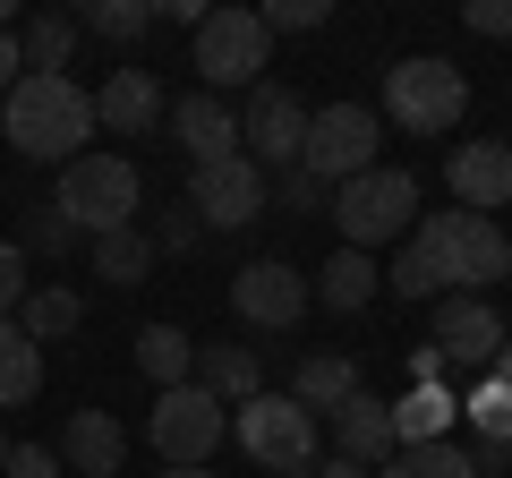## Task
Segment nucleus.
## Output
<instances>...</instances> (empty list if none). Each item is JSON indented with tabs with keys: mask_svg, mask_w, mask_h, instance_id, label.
Returning a JSON list of instances; mask_svg holds the SVG:
<instances>
[{
	"mask_svg": "<svg viewBox=\"0 0 512 478\" xmlns=\"http://www.w3.org/2000/svg\"><path fill=\"white\" fill-rule=\"evenodd\" d=\"M86 26H94V35H111V43H137L154 26V9H146V0H94Z\"/></svg>",
	"mask_w": 512,
	"mask_h": 478,
	"instance_id": "30",
	"label": "nucleus"
},
{
	"mask_svg": "<svg viewBox=\"0 0 512 478\" xmlns=\"http://www.w3.org/2000/svg\"><path fill=\"white\" fill-rule=\"evenodd\" d=\"M384 111H393V129H410V137H444V129H461V111H470V77H461L453 60H436V52L393 60V69H384Z\"/></svg>",
	"mask_w": 512,
	"mask_h": 478,
	"instance_id": "3",
	"label": "nucleus"
},
{
	"mask_svg": "<svg viewBox=\"0 0 512 478\" xmlns=\"http://www.w3.org/2000/svg\"><path fill=\"white\" fill-rule=\"evenodd\" d=\"M461 419H470L487 444H512V393L495 385V376H478V385H470V410H461Z\"/></svg>",
	"mask_w": 512,
	"mask_h": 478,
	"instance_id": "29",
	"label": "nucleus"
},
{
	"mask_svg": "<svg viewBox=\"0 0 512 478\" xmlns=\"http://www.w3.org/2000/svg\"><path fill=\"white\" fill-rule=\"evenodd\" d=\"M359 393H367V385H359V368H350V359H299V376H291V402L308 410V419H316V410L333 419V410H350Z\"/></svg>",
	"mask_w": 512,
	"mask_h": 478,
	"instance_id": "20",
	"label": "nucleus"
},
{
	"mask_svg": "<svg viewBox=\"0 0 512 478\" xmlns=\"http://www.w3.org/2000/svg\"><path fill=\"white\" fill-rule=\"evenodd\" d=\"M43 393V350L18 333V316H0V410H26Z\"/></svg>",
	"mask_w": 512,
	"mask_h": 478,
	"instance_id": "22",
	"label": "nucleus"
},
{
	"mask_svg": "<svg viewBox=\"0 0 512 478\" xmlns=\"http://www.w3.org/2000/svg\"><path fill=\"white\" fill-rule=\"evenodd\" d=\"M137 197H146V188H137V163H128V154H77V163L60 171L52 205L86 239H103V231H137Z\"/></svg>",
	"mask_w": 512,
	"mask_h": 478,
	"instance_id": "4",
	"label": "nucleus"
},
{
	"mask_svg": "<svg viewBox=\"0 0 512 478\" xmlns=\"http://www.w3.org/2000/svg\"><path fill=\"white\" fill-rule=\"evenodd\" d=\"M146 436H154V453H163L171 470H205V453L231 436V410H222L205 385H180V393H154Z\"/></svg>",
	"mask_w": 512,
	"mask_h": 478,
	"instance_id": "8",
	"label": "nucleus"
},
{
	"mask_svg": "<svg viewBox=\"0 0 512 478\" xmlns=\"http://www.w3.org/2000/svg\"><path fill=\"white\" fill-rule=\"evenodd\" d=\"M265 26L274 35H308V26H325V0H265Z\"/></svg>",
	"mask_w": 512,
	"mask_h": 478,
	"instance_id": "33",
	"label": "nucleus"
},
{
	"mask_svg": "<svg viewBox=\"0 0 512 478\" xmlns=\"http://www.w3.org/2000/svg\"><path fill=\"white\" fill-rule=\"evenodd\" d=\"M137 368H146L163 393H180V385H197V342H188L180 325H146L137 333Z\"/></svg>",
	"mask_w": 512,
	"mask_h": 478,
	"instance_id": "21",
	"label": "nucleus"
},
{
	"mask_svg": "<svg viewBox=\"0 0 512 478\" xmlns=\"http://www.w3.org/2000/svg\"><path fill=\"white\" fill-rule=\"evenodd\" d=\"M274 478H316V470H274Z\"/></svg>",
	"mask_w": 512,
	"mask_h": 478,
	"instance_id": "44",
	"label": "nucleus"
},
{
	"mask_svg": "<svg viewBox=\"0 0 512 478\" xmlns=\"http://www.w3.org/2000/svg\"><path fill=\"white\" fill-rule=\"evenodd\" d=\"M0 137L26 154V163H60L69 171L94 137V94L69 77H18L9 103H0Z\"/></svg>",
	"mask_w": 512,
	"mask_h": 478,
	"instance_id": "2",
	"label": "nucleus"
},
{
	"mask_svg": "<svg viewBox=\"0 0 512 478\" xmlns=\"http://www.w3.org/2000/svg\"><path fill=\"white\" fill-rule=\"evenodd\" d=\"M94 274H103L111 291H137V282L154 274V239L146 231H103L94 239Z\"/></svg>",
	"mask_w": 512,
	"mask_h": 478,
	"instance_id": "27",
	"label": "nucleus"
},
{
	"mask_svg": "<svg viewBox=\"0 0 512 478\" xmlns=\"http://www.w3.org/2000/svg\"><path fill=\"white\" fill-rule=\"evenodd\" d=\"M239 154L256 171H299V154H308V103L291 86H256L248 111H239Z\"/></svg>",
	"mask_w": 512,
	"mask_h": 478,
	"instance_id": "10",
	"label": "nucleus"
},
{
	"mask_svg": "<svg viewBox=\"0 0 512 478\" xmlns=\"http://www.w3.org/2000/svg\"><path fill=\"white\" fill-rule=\"evenodd\" d=\"M316 478H367V470H359V461H342V453H333V461H325Z\"/></svg>",
	"mask_w": 512,
	"mask_h": 478,
	"instance_id": "41",
	"label": "nucleus"
},
{
	"mask_svg": "<svg viewBox=\"0 0 512 478\" xmlns=\"http://www.w3.org/2000/svg\"><path fill=\"white\" fill-rule=\"evenodd\" d=\"M376 478H478V470H470V453L444 436V444H402V453L384 461Z\"/></svg>",
	"mask_w": 512,
	"mask_h": 478,
	"instance_id": "28",
	"label": "nucleus"
},
{
	"mask_svg": "<svg viewBox=\"0 0 512 478\" xmlns=\"http://www.w3.org/2000/svg\"><path fill=\"white\" fill-rule=\"evenodd\" d=\"M9 453H18V444H9V436H0V478H9Z\"/></svg>",
	"mask_w": 512,
	"mask_h": 478,
	"instance_id": "42",
	"label": "nucleus"
},
{
	"mask_svg": "<svg viewBox=\"0 0 512 478\" xmlns=\"http://www.w3.org/2000/svg\"><path fill=\"white\" fill-rule=\"evenodd\" d=\"M171 478H214V470H171Z\"/></svg>",
	"mask_w": 512,
	"mask_h": 478,
	"instance_id": "43",
	"label": "nucleus"
},
{
	"mask_svg": "<svg viewBox=\"0 0 512 478\" xmlns=\"http://www.w3.org/2000/svg\"><path fill=\"white\" fill-rule=\"evenodd\" d=\"M154 120H163V86H154V69H111L103 94H94V129H111V137H146Z\"/></svg>",
	"mask_w": 512,
	"mask_h": 478,
	"instance_id": "17",
	"label": "nucleus"
},
{
	"mask_svg": "<svg viewBox=\"0 0 512 478\" xmlns=\"http://www.w3.org/2000/svg\"><path fill=\"white\" fill-rule=\"evenodd\" d=\"M77 239H86V231H77L60 205H35V214H26V239H18V248H43V257H60V248H77Z\"/></svg>",
	"mask_w": 512,
	"mask_h": 478,
	"instance_id": "31",
	"label": "nucleus"
},
{
	"mask_svg": "<svg viewBox=\"0 0 512 478\" xmlns=\"http://www.w3.org/2000/svg\"><path fill=\"white\" fill-rule=\"evenodd\" d=\"M18 77H26V52H18V35L0 26V103H9V86H18Z\"/></svg>",
	"mask_w": 512,
	"mask_h": 478,
	"instance_id": "38",
	"label": "nucleus"
},
{
	"mask_svg": "<svg viewBox=\"0 0 512 478\" xmlns=\"http://www.w3.org/2000/svg\"><path fill=\"white\" fill-rule=\"evenodd\" d=\"M197 385L214 393L222 410L256 402V393H265V376H256V342H197Z\"/></svg>",
	"mask_w": 512,
	"mask_h": 478,
	"instance_id": "19",
	"label": "nucleus"
},
{
	"mask_svg": "<svg viewBox=\"0 0 512 478\" xmlns=\"http://www.w3.org/2000/svg\"><path fill=\"white\" fill-rule=\"evenodd\" d=\"M26 291H35V282H26V248H18V239H0V316H18Z\"/></svg>",
	"mask_w": 512,
	"mask_h": 478,
	"instance_id": "32",
	"label": "nucleus"
},
{
	"mask_svg": "<svg viewBox=\"0 0 512 478\" xmlns=\"http://www.w3.org/2000/svg\"><path fill=\"white\" fill-rule=\"evenodd\" d=\"M60 461H69L77 478H120V461H128L120 410H69V427H60Z\"/></svg>",
	"mask_w": 512,
	"mask_h": 478,
	"instance_id": "16",
	"label": "nucleus"
},
{
	"mask_svg": "<svg viewBox=\"0 0 512 478\" xmlns=\"http://www.w3.org/2000/svg\"><path fill=\"white\" fill-rule=\"evenodd\" d=\"M188 205H197L205 231H239V222H256L274 205V180H265L248 154H231V163H205L197 180H188Z\"/></svg>",
	"mask_w": 512,
	"mask_h": 478,
	"instance_id": "12",
	"label": "nucleus"
},
{
	"mask_svg": "<svg viewBox=\"0 0 512 478\" xmlns=\"http://www.w3.org/2000/svg\"><path fill=\"white\" fill-rule=\"evenodd\" d=\"M453 410H461V393H444V385H410L402 402H393V436H402V444H444Z\"/></svg>",
	"mask_w": 512,
	"mask_h": 478,
	"instance_id": "23",
	"label": "nucleus"
},
{
	"mask_svg": "<svg viewBox=\"0 0 512 478\" xmlns=\"http://www.w3.org/2000/svg\"><path fill=\"white\" fill-rule=\"evenodd\" d=\"M410 376H419V385H444V376H453V368H444V350L427 342V350H410Z\"/></svg>",
	"mask_w": 512,
	"mask_h": 478,
	"instance_id": "39",
	"label": "nucleus"
},
{
	"mask_svg": "<svg viewBox=\"0 0 512 478\" xmlns=\"http://www.w3.org/2000/svg\"><path fill=\"white\" fill-rule=\"evenodd\" d=\"M52 470H60V461L43 453V444H18V453H9V478H52Z\"/></svg>",
	"mask_w": 512,
	"mask_h": 478,
	"instance_id": "37",
	"label": "nucleus"
},
{
	"mask_svg": "<svg viewBox=\"0 0 512 478\" xmlns=\"http://www.w3.org/2000/svg\"><path fill=\"white\" fill-rule=\"evenodd\" d=\"M197 239H205L197 205H171V214H163V231H154V248H197Z\"/></svg>",
	"mask_w": 512,
	"mask_h": 478,
	"instance_id": "35",
	"label": "nucleus"
},
{
	"mask_svg": "<svg viewBox=\"0 0 512 478\" xmlns=\"http://www.w3.org/2000/svg\"><path fill=\"white\" fill-rule=\"evenodd\" d=\"M436 350H444V368H453V376H478L495 350H504V316H495L487 299L453 291V299L436 308Z\"/></svg>",
	"mask_w": 512,
	"mask_h": 478,
	"instance_id": "13",
	"label": "nucleus"
},
{
	"mask_svg": "<svg viewBox=\"0 0 512 478\" xmlns=\"http://www.w3.org/2000/svg\"><path fill=\"white\" fill-rule=\"evenodd\" d=\"M163 120H171V137H180V154H188L197 171H205V163H231V154H239V111L222 103V94H180Z\"/></svg>",
	"mask_w": 512,
	"mask_h": 478,
	"instance_id": "15",
	"label": "nucleus"
},
{
	"mask_svg": "<svg viewBox=\"0 0 512 478\" xmlns=\"http://www.w3.org/2000/svg\"><path fill=\"white\" fill-rule=\"evenodd\" d=\"M512 274V239L495 231V214H461V205H444V214H427L419 231H410V248L393 257V299H444V291H487V282Z\"/></svg>",
	"mask_w": 512,
	"mask_h": 478,
	"instance_id": "1",
	"label": "nucleus"
},
{
	"mask_svg": "<svg viewBox=\"0 0 512 478\" xmlns=\"http://www.w3.org/2000/svg\"><path fill=\"white\" fill-rule=\"evenodd\" d=\"M444 180H453L461 214H495V205H512V146L504 137H470V146H453Z\"/></svg>",
	"mask_w": 512,
	"mask_h": 478,
	"instance_id": "14",
	"label": "nucleus"
},
{
	"mask_svg": "<svg viewBox=\"0 0 512 478\" xmlns=\"http://www.w3.org/2000/svg\"><path fill=\"white\" fill-rule=\"evenodd\" d=\"M333 453H342V461H359V470H384V461L402 453V436H393V402L359 393L350 410H333Z\"/></svg>",
	"mask_w": 512,
	"mask_h": 478,
	"instance_id": "18",
	"label": "nucleus"
},
{
	"mask_svg": "<svg viewBox=\"0 0 512 478\" xmlns=\"http://www.w3.org/2000/svg\"><path fill=\"white\" fill-rule=\"evenodd\" d=\"M265 60H274V26H265V9H205V26H197V77H205V94L256 86Z\"/></svg>",
	"mask_w": 512,
	"mask_h": 478,
	"instance_id": "5",
	"label": "nucleus"
},
{
	"mask_svg": "<svg viewBox=\"0 0 512 478\" xmlns=\"http://www.w3.org/2000/svg\"><path fill=\"white\" fill-rule=\"evenodd\" d=\"M461 18H470L478 35H512V0H470V9H461Z\"/></svg>",
	"mask_w": 512,
	"mask_h": 478,
	"instance_id": "36",
	"label": "nucleus"
},
{
	"mask_svg": "<svg viewBox=\"0 0 512 478\" xmlns=\"http://www.w3.org/2000/svg\"><path fill=\"white\" fill-rule=\"evenodd\" d=\"M274 205H282V214H316V205H325V180H316V171H282Z\"/></svg>",
	"mask_w": 512,
	"mask_h": 478,
	"instance_id": "34",
	"label": "nucleus"
},
{
	"mask_svg": "<svg viewBox=\"0 0 512 478\" xmlns=\"http://www.w3.org/2000/svg\"><path fill=\"white\" fill-rule=\"evenodd\" d=\"M299 171H316L325 188L376 171V111H367V103H325V111H308V154H299Z\"/></svg>",
	"mask_w": 512,
	"mask_h": 478,
	"instance_id": "9",
	"label": "nucleus"
},
{
	"mask_svg": "<svg viewBox=\"0 0 512 478\" xmlns=\"http://www.w3.org/2000/svg\"><path fill=\"white\" fill-rule=\"evenodd\" d=\"M333 222H342V248H376V239L410 231L419 222V180L410 171H359V180L333 188Z\"/></svg>",
	"mask_w": 512,
	"mask_h": 478,
	"instance_id": "6",
	"label": "nucleus"
},
{
	"mask_svg": "<svg viewBox=\"0 0 512 478\" xmlns=\"http://www.w3.org/2000/svg\"><path fill=\"white\" fill-rule=\"evenodd\" d=\"M487 376H495V385L512 393V342H504V350H495V359H487Z\"/></svg>",
	"mask_w": 512,
	"mask_h": 478,
	"instance_id": "40",
	"label": "nucleus"
},
{
	"mask_svg": "<svg viewBox=\"0 0 512 478\" xmlns=\"http://www.w3.org/2000/svg\"><path fill=\"white\" fill-rule=\"evenodd\" d=\"M231 436H239V453L265 461V470H316V419L291 402V393H256V402H239Z\"/></svg>",
	"mask_w": 512,
	"mask_h": 478,
	"instance_id": "7",
	"label": "nucleus"
},
{
	"mask_svg": "<svg viewBox=\"0 0 512 478\" xmlns=\"http://www.w3.org/2000/svg\"><path fill=\"white\" fill-rule=\"evenodd\" d=\"M69 43H77V18H60V9H43V18H26V26H18L26 77H60V69H69Z\"/></svg>",
	"mask_w": 512,
	"mask_h": 478,
	"instance_id": "26",
	"label": "nucleus"
},
{
	"mask_svg": "<svg viewBox=\"0 0 512 478\" xmlns=\"http://www.w3.org/2000/svg\"><path fill=\"white\" fill-rule=\"evenodd\" d=\"M231 308L248 316L256 333H291L299 316H308V274L282 265V257H248V265L231 274Z\"/></svg>",
	"mask_w": 512,
	"mask_h": 478,
	"instance_id": "11",
	"label": "nucleus"
},
{
	"mask_svg": "<svg viewBox=\"0 0 512 478\" xmlns=\"http://www.w3.org/2000/svg\"><path fill=\"white\" fill-rule=\"evenodd\" d=\"M77 316H86V299H77V291L35 282V291H26V308H18V333L43 350V342H60V333H77Z\"/></svg>",
	"mask_w": 512,
	"mask_h": 478,
	"instance_id": "24",
	"label": "nucleus"
},
{
	"mask_svg": "<svg viewBox=\"0 0 512 478\" xmlns=\"http://www.w3.org/2000/svg\"><path fill=\"white\" fill-rule=\"evenodd\" d=\"M376 291H384V274H376V257H367V248L325 257V308H333V316H359Z\"/></svg>",
	"mask_w": 512,
	"mask_h": 478,
	"instance_id": "25",
	"label": "nucleus"
}]
</instances>
